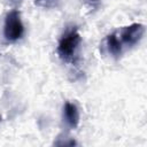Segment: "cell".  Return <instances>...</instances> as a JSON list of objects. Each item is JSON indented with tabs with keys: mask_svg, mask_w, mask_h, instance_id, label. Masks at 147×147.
<instances>
[{
	"mask_svg": "<svg viewBox=\"0 0 147 147\" xmlns=\"http://www.w3.org/2000/svg\"><path fill=\"white\" fill-rule=\"evenodd\" d=\"M107 47L111 55L118 56L122 53V44L116 37V33H111L107 37Z\"/></svg>",
	"mask_w": 147,
	"mask_h": 147,
	"instance_id": "cell-5",
	"label": "cell"
},
{
	"mask_svg": "<svg viewBox=\"0 0 147 147\" xmlns=\"http://www.w3.org/2000/svg\"><path fill=\"white\" fill-rule=\"evenodd\" d=\"M24 33V26L21 21V14L18 10H10L5 20L3 34L8 41H16L22 38Z\"/></svg>",
	"mask_w": 147,
	"mask_h": 147,
	"instance_id": "cell-2",
	"label": "cell"
},
{
	"mask_svg": "<svg viewBox=\"0 0 147 147\" xmlns=\"http://www.w3.org/2000/svg\"><path fill=\"white\" fill-rule=\"evenodd\" d=\"M55 0H34V5L38 7H51L53 6Z\"/></svg>",
	"mask_w": 147,
	"mask_h": 147,
	"instance_id": "cell-6",
	"label": "cell"
},
{
	"mask_svg": "<svg viewBox=\"0 0 147 147\" xmlns=\"http://www.w3.org/2000/svg\"><path fill=\"white\" fill-rule=\"evenodd\" d=\"M0 123H1V115H0Z\"/></svg>",
	"mask_w": 147,
	"mask_h": 147,
	"instance_id": "cell-8",
	"label": "cell"
},
{
	"mask_svg": "<svg viewBox=\"0 0 147 147\" xmlns=\"http://www.w3.org/2000/svg\"><path fill=\"white\" fill-rule=\"evenodd\" d=\"M145 32V26L140 23H133L129 26L123 28L121 31V39L124 44L129 46L136 45L144 36Z\"/></svg>",
	"mask_w": 147,
	"mask_h": 147,
	"instance_id": "cell-3",
	"label": "cell"
},
{
	"mask_svg": "<svg viewBox=\"0 0 147 147\" xmlns=\"http://www.w3.org/2000/svg\"><path fill=\"white\" fill-rule=\"evenodd\" d=\"M11 1H14V2H18V1H21V0H11Z\"/></svg>",
	"mask_w": 147,
	"mask_h": 147,
	"instance_id": "cell-7",
	"label": "cell"
},
{
	"mask_svg": "<svg viewBox=\"0 0 147 147\" xmlns=\"http://www.w3.org/2000/svg\"><path fill=\"white\" fill-rule=\"evenodd\" d=\"M80 44V36L76 29L68 31L59 41L57 53L60 57L64 61H72L76 51Z\"/></svg>",
	"mask_w": 147,
	"mask_h": 147,
	"instance_id": "cell-1",
	"label": "cell"
},
{
	"mask_svg": "<svg viewBox=\"0 0 147 147\" xmlns=\"http://www.w3.org/2000/svg\"><path fill=\"white\" fill-rule=\"evenodd\" d=\"M63 118L70 127H72V129L77 127V125L79 123V111H78V108L75 103H72V102H65L64 103Z\"/></svg>",
	"mask_w": 147,
	"mask_h": 147,
	"instance_id": "cell-4",
	"label": "cell"
}]
</instances>
